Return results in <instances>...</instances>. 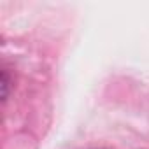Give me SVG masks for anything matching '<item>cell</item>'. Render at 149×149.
<instances>
[{
  "mask_svg": "<svg viewBox=\"0 0 149 149\" xmlns=\"http://www.w3.org/2000/svg\"><path fill=\"white\" fill-rule=\"evenodd\" d=\"M2 98H7V76L2 74Z\"/></svg>",
  "mask_w": 149,
  "mask_h": 149,
  "instance_id": "1",
  "label": "cell"
}]
</instances>
